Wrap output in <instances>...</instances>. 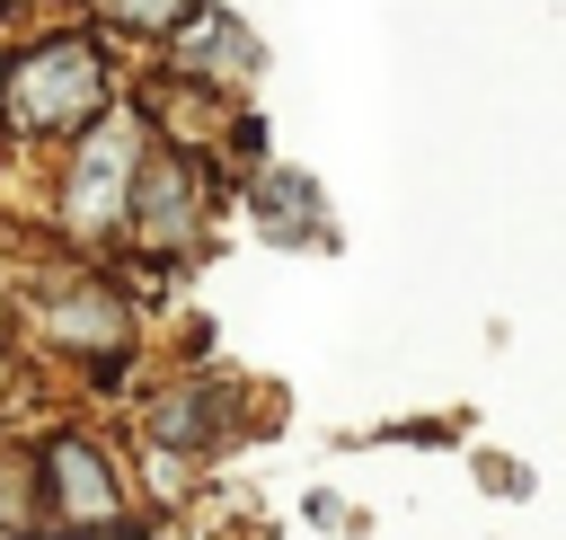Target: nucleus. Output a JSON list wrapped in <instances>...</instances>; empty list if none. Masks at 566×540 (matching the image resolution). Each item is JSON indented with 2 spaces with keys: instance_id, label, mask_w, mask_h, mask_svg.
Here are the masks:
<instances>
[{
  "instance_id": "nucleus-1",
  "label": "nucleus",
  "mask_w": 566,
  "mask_h": 540,
  "mask_svg": "<svg viewBox=\"0 0 566 540\" xmlns=\"http://www.w3.org/2000/svg\"><path fill=\"white\" fill-rule=\"evenodd\" d=\"M106 106V62L88 44H35L18 71H9V124L27 133H71V124H97Z\"/></svg>"
},
{
  "instance_id": "nucleus-2",
  "label": "nucleus",
  "mask_w": 566,
  "mask_h": 540,
  "mask_svg": "<svg viewBox=\"0 0 566 540\" xmlns=\"http://www.w3.org/2000/svg\"><path fill=\"white\" fill-rule=\"evenodd\" d=\"M133 150H142V133H133V124H97V133L80 142V168H71V195H62L71 230H106V221H115L124 177H133Z\"/></svg>"
},
{
  "instance_id": "nucleus-3",
  "label": "nucleus",
  "mask_w": 566,
  "mask_h": 540,
  "mask_svg": "<svg viewBox=\"0 0 566 540\" xmlns=\"http://www.w3.org/2000/svg\"><path fill=\"white\" fill-rule=\"evenodd\" d=\"M124 212H133V230H142L150 248H177V239L195 230V186H186V168H177L168 150H142L133 177H124Z\"/></svg>"
},
{
  "instance_id": "nucleus-4",
  "label": "nucleus",
  "mask_w": 566,
  "mask_h": 540,
  "mask_svg": "<svg viewBox=\"0 0 566 540\" xmlns=\"http://www.w3.org/2000/svg\"><path fill=\"white\" fill-rule=\"evenodd\" d=\"M44 478H53V496H62L71 522H88V531L115 522V487H106V469H97L88 443H53V451H44Z\"/></svg>"
},
{
  "instance_id": "nucleus-5",
  "label": "nucleus",
  "mask_w": 566,
  "mask_h": 540,
  "mask_svg": "<svg viewBox=\"0 0 566 540\" xmlns=\"http://www.w3.org/2000/svg\"><path fill=\"white\" fill-rule=\"evenodd\" d=\"M212 425H221V398H212V390H186V398H159V407H150V434H159V443H186V451H195Z\"/></svg>"
},
{
  "instance_id": "nucleus-6",
  "label": "nucleus",
  "mask_w": 566,
  "mask_h": 540,
  "mask_svg": "<svg viewBox=\"0 0 566 540\" xmlns=\"http://www.w3.org/2000/svg\"><path fill=\"white\" fill-rule=\"evenodd\" d=\"M186 62H195V71H212V62H221V71H256V35L230 27V18H212L203 35H186Z\"/></svg>"
},
{
  "instance_id": "nucleus-7",
  "label": "nucleus",
  "mask_w": 566,
  "mask_h": 540,
  "mask_svg": "<svg viewBox=\"0 0 566 540\" xmlns=\"http://www.w3.org/2000/svg\"><path fill=\"white\" fill-rule=\"evenodd\" d=\"M88 301H97V292H71V301L53 310V328H62V336H97V345H115L124 319H115V310H88Z\"/></svg>"
},
{
  "instance_id": "nucleus-8",
  "label": "nucleus",
  "mask_w": 566,
  "mask_h": 540,
  "mask_svg": "<svg viewBox=\"0 0 566 540\" xmlns=\"http://www.w3.org/2000/svg\"><path fill=\"white\" fill-rule=\"evenodd\" d=\"M203 0H106V18H124V27H186Z\"/></svg>"
},
{
  "instance_id": "nucleus-9",
  "label": "nucleus",
  "mask_w": 566,
  "mask_h": 540,
  "mask_svg": "<svg viewBox=\"0 0 566 540\" xmlns=\"http://www.w3.org/2000/svg\"><path fill=\"white\" fill-rule=\"evenodd\" d=\"M106 540H115V531H106Z\"/></svg>"
}]
</instances>
